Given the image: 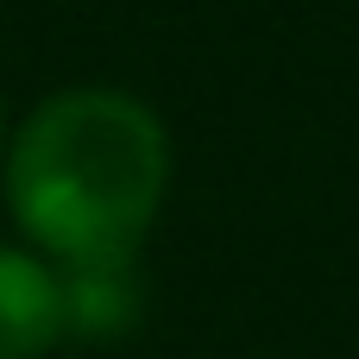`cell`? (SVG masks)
I'll list each match as a JSON object with an SVG mask.
<instances>
[{
	"label": "cell",
	"instance_id": "obj_1",
	"mask_svg": "<svg viewBox=\"0 0 359 359\" xmlns=\"http://www.w3.org/2000/svg\"><path fill=\"white\" fill-rule=\"evenodd\" d=\"M170 189L164 120L120 88H63L6 151L13 221L69 265H133Z\"/></svg>",
	"mask_w": 359,
	"mask_h": 359
},
{
	"label": "cell",
	"instance_id": "obj_2",
	"mask_svg": "<svg viewBox=\"0 0 359 359\" xmlns=\"http://www.w3.org/2000/svg\"><path fill=\"white\" fill-rule=\"evenodd\" d=\"M63 334V278L32 252L0 246V359H44Z\"/></svg>",
	"mask_w": 359,
	"mask_h": 359
},
{
	"label": "cell",
	"instance_id": "obj_3",
	"mask_svg": "<svg viewBox=\"0 0 359 359\" xmlns=\"http://www.w3.org/2000/svg\"><path fill=\"white\" fill-rule=\"evenodd\" d=\"M139 309L126 265H69L63 271V328L69 334H120Z\"/></svg>",
	"mask_w": 359,
	"mask_h": 359
}]
</instances>
